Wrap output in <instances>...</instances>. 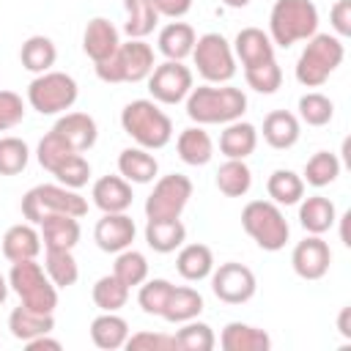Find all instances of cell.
Instances as JSON below:
<instances>
[{
  "instance_id": "cell-6",
  "label": "cell",
  "mask_w": 351,
  "mask_h": 351,
  "mask_svg": "<svg viewBox=\"0 0 351 351\" xmlns=\"http://www.w3.org/2000/svg\"><path fill=\"white\" fill-rule=\"evenodd\" d=\"M49 214H71L82 219L88 214V200L63 184H38L22 195V217L30 225H38Z\"/></svg>"
},
{
  "instance_id": "cell-52",
  "label": "cell",
  "mask_w": 351,
  "mask_h": 351,
  "mask_svg": "<svg viewBox=\"0 0 351 351\" xmlns=\"http://www.w3.org/2000/svg\"><path fill=\"white\" fill-rule=\"evenodd\" d=\"M159 16H167V19H181L192 11V0H154Z\"/></svg>"
},
{
  "instance_id": "cell-15",
  "label": "cell",
  "mask_w": 351,
  "mask_h": 351,
  "mask_svg": "<svg viewBox=\"0 0 351 351\" xmlns=\"http://www.w3.org/2000/svg\"><path fill=\"white\" fill-rule=\"evenodd\" d=\"M137 236V225L134 219L126 214V211H118V214H104L96 228H93V241L101 252H121L126 247H132Z\"/></svg>"
},
{
  "instance_id": "cell-42",
  "label": "cell",
  "mask_w": 351,
  "mask_h": 351,
  "mask_svg": "<svg viewBox=\"0 0 351 351\" xmlns=\"http://www.w3.org/2000/svg\"><path fill=\"white\" fill-rule=\"evenodd\" d=\"M176 348L178 351H211L217 346V337H214V329L197 318L192 321H184L181 329H176Z\"/></svg>"
},
{
  "instance_id": "cell-11",
  "label": "cell",
  "mask_w": 351,
  "mask_h": 351,
  "mask_svg": "<svg viewBox=\"0 0 351 351\" xmlns=\"http://www.w3.org/2000/svg\"><path fill=\"white\" fill-rule=\"evenodd\" d=\"M192 197V181L181 173H170L156 178L151 195L145 197L148 219H178Z\"/></svg>"
},
{
  "instance_id": "cell-45",
  "label": "cell",
  "mask_w": 351,
  "mask_h": 351,
  "mask_svg": "<svg viewBox=\"0 0 351 351\" xmlns=\"http://www.w3.org/2000/svg\"><path fill=\"white\" fill-rule=\"evenodd\" d=\"M71 154H77L58 132H47L41 140H38V148H36V159H38V165L44 167V170H49V173H55V167L60 165V162H66Z\"/></svg>"
},
{
  "instance_id": "cell-21",
  "label": "cell",
  "mask_w": 351,
  "mask_h": 351,
  "mask_svg": "<svg viewBox=\"0 0 351 351\" xmlns=\"http://www.w3.org/2000/svg\"><path fill=\"white\" fill-rule=\"evenodd\" d=\"M0 247H3L5 261H11V263L30 261V258H36L41 252V233L30 222H19V225H11L3 233Z\"/></svg>"
},
{
  "instance_id": "cell-33",
  "label": "cell",
  "mask_w": 351,
  "mask_h": 351,
  "mask_svg": "<svg viewBox=\"0 0 351 351\" xmlns=\"http://www.w3.org/2000/svg\"><path fill=\"white\" fill-rule=\"evenodd\" d=\"M203 313V296L189 288V285H173L170 296H167V304L162 310V318L170 321V324H184V321H192Z\"/></svg>"
},
{
  "instance_id": "cell-13",
  "label": "cell",
  "mask_w": 351,
  "mask_h": 351,
  "mask_svg": "<svg viewBox=\"0 0 351 351\" xmlns=\"http://www.w3.org/2000/svg\"><path fill=\"white\" fill-rule=\"evenodd\" d=\"M208 277H211L214 296L225 304H244L258 291V280H255L252 269L244 263H236V261L219 263Z\"/></svg>"
},
{
  "instance_id": "cell-4",
  "label": "cell",
  "mask_w": 351,
  "mask_h": 351,
  "mask_svg": "<svg viewBox=\"0 0 351 351\" xmlns=\"http://www.w3.org/2000/svg\"><path fill=\"white\" fill-rule=\"evenodd\" d=\"M346 58V47L343 38L329 36V33H315L307 38L299 60H296V80L304 88H321L335 69L343 63Z\"/></svg>"
},
{
  "instance_id": "cell-27",
  "label": "cell",
  "mask_w": 351,
  "mask_h": 351,
  "mask_svg": "<svg viewBox=\"0 0 351 351\" xmlns=\"http://www.w3.org/2000/svg\"><path fill=\"white\" fill-rule=\"evenodd\" d=\"M118 173L129 181V184H151L159 173V162L148 148H123L118 154Z\"/></svg>"
},
{
  "instance_id": "cell-1",
  "label": "cell",
  "mask_w": 351,
  "mask_h": 351,
  "mask_svg": "<svg viewBox=\"0 0 351 351\" xmlns=\"http://www.w3.org/2000/svg\"><path fill=\"white\" fill-rule=\"evenodd\" d=\"M186 101V115L197 123V126H208V123H230L239 121L247 112V96L241 88H233L228 82L222 85H200L192 88Z\"/></svg>"
},
{
  "instance_id": "cell-46",
  "label": "cell",
  "mask_w": 351,
  "mask_h": 351,
  "mask_svg": "<svg viewBox=\"0 0 351 351\" xmlns=\"http://www.w3.org/2000/svg\"><path fill=\"white\" fill-rule=\"evenodd\" d=\"M30 162V148L19 137H0V176H19Z\"/></svg>"
},
{
  "instance_id": "cell-24",
  "label": "cell",
  "mask_w": 351,
  "mask_h": 351,
  "mask_svg": "<svg viewBox=\"0 0 351 351\" xmlns=\"http://www.w3.org/2000/svg\"><path fill=\"white\" fill-rule=\"evenodd\" d=\"M219 346L225 351H269L271 348V337L261 326L230 321V324H225V329L219 335Z\"/></svg>"
},
{
  "instance_id": "cell-55",
  "label": "cell",
  "mask_w": 351,
  "mask_h": 351,
  "mask_svg": "<svg viewBox=\"0 0 351 351\" xmlns=\"http://www.w3.org/2000/svg\"><path fill=\"white\" fill-rule=\"evenodd\" d=\"M337 219H340V241H343L346 247H351V239H348V219H351V211L340 214Z\"/></svg>"
},
{
  "instance_id": "cell-28",
  "label": "cell",
  "mask_w": 351,
  "mask_h": 351,
  "mask_svg": "<svg viewBox=\"0 0 351 351\" xmlns=\"http://www.w3.org/2000/svg\"><path fill=\"white\" fill-rule=\"evenodd\" d=\"M176 271L189 280V282H200L214 271V252L206 244H181L178 255H176Z\"/></svg>"
},
{
  "instance_id": "cell-44",
  "label": "cell",
  "mask_w": 351,
  "mask_h": 351,
  "mask_svg": "<svg viewBox=\"0 0 351 351\" xmlns=\"http://www.w3.org/2000/svg\"><path fill=\"white\" fill-rule=\"evenodd\" d=\"M173 291V282L165 280V277H154V280H145L140 282V291H137V304L145 315H159L162 318V310L167 304V296Z\"/></svg>"
},
{
  "instance_id": "cell-22",
  "label": "cell",
  "mask_w": 351,
  "mask_h": 351,
  "mask_svg": "<svg viewBox=\"0 0 351 351\" xmlns=\"http://www.w3.org/2000/svg\"><path fill=\"white\" fill-rule=\"evenodd\" d=\"M197 41V33L189 22H167L156 36V49L165 55V60H184L192 55V47Z\"/></svg>"
},
{
  "instance_id": "cell-7",
  "label": "cell",
  "mask_w": 351,
  "mask_h": 351,
  "mask_svg": "<svg viewBox=\"0 0 351 351\" xmlns=\"http://www.w3.org/2000/svg\"><path fill=\"white\" fill-rule=\"evenodd\" d=\"M241 228L266 252H277L291 239V225L282 208L271 200H250L241 208Z\"/></svg>"
},
{
  "instance_id": "cell-29",
  "label": "cell",
  "mask_w": 351,
  "mask_h": 351,
  "mask_svg": "<svg viewBox=\"0 0 351 351\" xmlns=\"http://www.w3.org/2000/svg\"><path fill=\"white\" fill-rule=\"evenodd\" d=\"M186 241V228L178 219H148L145 222V244L159 252V255H167V252H176L181 244Z\"/></svg>"
},
{
  "instance_id": "cell-19",
  "label": "cell",
  "mask_w": 351,
  "mask_h": 351,
  "mask_svg": "<svg viewBox=\"0 0 351 351\" xmlns=\"http://www.w3.org/2000/svg\"><path fill=\"white\" fill-rule=\"evenodd\" d=\"M90 197L101 214H118L132 206V184L123 176H101L93 184Z\"/></svg>"
},
{
  "instance_id": "cell-48",
  "label": "cell",
  "mask_w": 351,
  "mask_h": 351,
  "mask_svg": "<svg viewBox=\"0 0 351 351\" xmlns=\"http://www.w3.org/2000/svg\"><path fill=\"white\" fill-rule=\"evenodd\" d=\"M52 176L58 178V184H63L69 189H82L88 184V178H90V165H88V159L82 154H71L66 162H60L55 167Z\"/></svg>"
},
{
  "instance_id": "cell-53",
  "label": "cell",
  "mask_w": 351,
  "mask_h": 351,
  "mask_svg": "<svg viewBox=\"0 0 351 351\" xmlns=\"http://www.w3.org/2000/svg\"><path fill=\"white\" fill-rule=\"evenodd\" d=\"M25 348H27V351H41V348L60 351V340H55V337H49V335H38V337L27 340V343H25Z\"/></svg>"
},
{
  "instance_id": "cell-9",
  "label": "cell",
  "mask_w": 351,
  "mask_h": 351,
  "mask_svg": "<svg viewBox=\"0 0 351 351\" xmlns=\"http://www.w3.org/2000/svg\"><path fill=\"white\" fill-rule=\"evenodd\" d=\"M77 96H80L77 80L66 71L49 69L44 74H36L33 82L27 85V104L38 115H60L74 107Z\"/></svg>"
},
{
  "instance_id": "cell-23",
  "label": "cell",
  "mask_w": 351,
  "mask_h": 351,
  "mask_svg": "<svg viewBox=\"0 0 351 351\" xmlns=\"http://www.w3.org/2000/svg\"><path fill=\"white\" fill-rule=\"evenodd\" d=\"M299 134H302V121L288 110H271L263 118V140L277 151L293 148L299 143Z\"/></svg>"
},
{
  "instance_id": "cell-8",
  "label": "cell",
  "mask_w": 351,
  "mask_h": 351,
  "mask_svg": "<svg viewBox=\"0 0 351 351\" xmlns=\"http://www.w3.org/2000/svg\"><path fill=\"white\" fill-rule=\"evenodd\" d=\"M8 285H11V291L19 296V304H25L27 310H36V313H55V307H58V288H55L52 280L47 277L44 266L36 263V258L11 263Z\"/></svg>"
},
{
  "instance_id": "cell-37",
  "label": "cell",
  "mask_w": 351,
  "mask_h": 351,
  "mask_svg": "<svg viewBox=\"0 0 351 351\" xmlns=\"http://www.w3.org/2000/svg\"><path fill=\"white\" fill-rule=\"evenodd\" d=\"M266 192H269L271 203H277V206H296L304 197V181H302L299 173L280 167V170H274L269 176Z\"/></svg>"
},
{
  "instance_id": "cell-16",
  "label": "cell",
  "mask_w": 351,
  "mask_h": 351,
  "mask_svg": "<svg viewBox=\"0 0 351 351\" xmlns=\"http://www.w3.org/2000/svg\"><path fill=\"white\" fill-rule=\"evenodd\" d=\"M118 47H121V33H118V27H115L110 19L93 16V19L85 25L82 49H85V55H88L93 63L107 60L110 55H115Z\"/></svg>"
},
{
  "instance_id": "cell-26",
  "label": "cell",
  "mask_w": 351,
  "mask_h": 351,
  "mask_svg": "<svg viewBox=\"0 0 351 351\" xmlns=\"http://www.w3.org/2000/svg\"><path fill=\"white\" fill-rule=\"evenodd\" d=\"M258 148V129L250 121H230L219 134V151L225 159H247Z\"/></svg>"
},
{
  "instance_id": "cell-10",
  "label": "cell",
  "mask_w": 351,
  "mask_h": 351,
  "mask_svg": "<svg viewBox=\"0 0 351 351\" xmlns=\"http://www.w3.org/2000/svg\"><path fill=\"white\" fill-rule=\"evenodd\" d=\"M192 60H195L197 74L211 85L230 82L236 74V55H233L230 41L222 33L197 36V41L192 47Z\"/></svg>"
},
{
  "instance_id": "cell-17",
  "label": "cell",
  "mask_w": 351,
  "mask_h": 351,
  "mask_svg": "<svg viewBox=\"0 0 351 351\" xmlns=\"http://www.w3.org/2000/svg\"><path fill=\"white\" fill-rule=\"evenodd\" d=\"M230 47H233L236 60H241L244 69L274 60V44H271L269 33H263L261 27H241Z\"/></svg>"
},
{
  "instance_id": "cell-30",
  "label": "cell",
  "mask_w": 351,
  "mask_h": 351,
  "mask_svg": "<svg viewBox=\"0 0 351 351\" xmlns=\"http://www.w3.org/2000/svg\"><path fill=\"white\" fill-rule=\"evenodd\" d=\"M176 151H178V156H181L184 165L203 167L214 156V143H211V137H208V132L203 126H189V129H184L178 134Z\"/></svg>"
},
{
  "instance_id": "cell-3",
  "label": "cell",
  "mask_w": 351,
  "mask_h": 351,
  "mask_svg": "<svg viewBox=\"0 0 351 351\" xmlns=\"http://www.w3.org/2000/svg\"><path fill=\"white\" fill-rule=\"evenodd\" d=\"M318 33V8L313 0H274L269 14V38L274 47L288 49Z\"/></svg>"
},
{
  "instance_id": "cell-49",
  "label": "cell",
  "mask_w": 351,
  "mask_h": 351,
  "mask_svg": "<svg viewBox=\"0 0 351 351\" xmlns=\"http://www.w3.org/2000/svg\"><path fill=\"white\" fill-rule=\"evenodd\" d=\"M129 351H178L176 348V337L173 335H162V332H134L126 337V346Z\"/></svg>"
},
{
  "instance_id": "cell-40",
  "label": "cell",
  "mask_w": 351,
  "mask_h": 351,
  "mask_svg": "<svg viewBox=\"0 0 351 351\" xmlns=\"http://www.w3.org/2000/svg\"><path fill=\"white\" fill-rule=\"evenodd\" d=\"M93 304L101 310V313H118L126 302H129V288L115 277V274H104L93 282Z\"/></svg>"
},
{
  "instance_id": "cell-54",
  "label": "cell",
  "mask_w": 351,
  "mask_h": 351,
  "mask_svg": "<svg viewBox=\"0 0 351 351\" xmlns=\"http://www.w3.org/2000/svg\"><path fill=\"white\" fill-rule=\"evenodd\" d=\"M337 329L343 337H351V307H343L337 315Z\"/></svg>"
},
{
  "instance_id": "cell-12",
  "label": "cell",
  "mask_w": 351,
  "mask_h": 351,
  "mask_svg": "<svg viewBox=\"0 0 351 351\" xmlns=\"http://www.w3.org/2000/svg\"><path fill=\"white\" fill-rule=\"evenodd\" d=\"M195 88L192 69L184 60H165L148 74V93L156 104H178Z\"/></svg>"
},
{
  "instance_id": "cell-38",
  "label": "cell",
  "mask_w": 351,
  "mask_h": 351,
  "mask_svg": "<svg viewBox=\"0 0 351 351\" xmlns=\"http://www.w3.org/2000/svg\"><path fill=\"white\" fill-rule=\"evenodd\" d=\"M44 271L55 288H71L80 280V266L71 250H44Z\"/></svg>"
},
{
  "instance_id": "cell-50",
  "label": "cell",
  "mask_w": 351,
  "mask_h": 351,
  "mask_svg": "<svg viewBox=\"0 0 351 351\" xmlns=\"http://www.w3.org/2000/svg\"><path fill=\"white\" fill-rule=\"evenodd\" d=\"M25 118V101L14 90H0V132L14 129Z\"/></svg>"
},
{
  "instance_id": "cell-5",
  "label": "cell",
  "mask_w": 351,
  "mask_h": 351,
  "mask_svg": "<svg viewBox=\"0 0 351 351\" xmlns=\"http://www.w3.org/2000/svg\"><path fill=\"white\" fill-rule=\"evenodd\" d=\"M154 49L151 44H145L143 38H129L126 44L121 41V47L115 49V55H110L101 63H93L96 77L101 82L118 85V82H143L148 80V74L154 71Z\"/></svg>"
},
{
  "instance_id": "cell-39",
  "label": "cell",
  "mask_w": 351,
  "mask_h": 351,
  "mask_svg": "<svg viewBox=\"0 0 351 351\" xmlns=\"http://www.w3.org/2000/svg\"><path fill=\"white\" fill-rule=\"evenodd\" d=\"M112 274H115V277H118V280L132 291V288H137L140 282H145V280H148V258H145L143 252H137V250L126 247V250L115 252Z\"/></svg>"
},
{
  "instance_id": "cell-34",
  "label": "cell",
  "mask_w": 351,
  "mask_h": 351,
  "mask_svg": "<svg viewBox=\"0 0 351 351\" xmlns=\"http://www.w3.org/2000/svg\"><path fill=\"white\" fill-rule=\"evenodd\" d=\"M252 186V170L244 159H225L217 170V189L225 197H244Z\"/></svg>"
},
{
  "instance_id": "cell-41",
  "label": "cell",
  "mask_w": 351,
  "mask_h": 351,
  "mask_svg": "<svg viewBox=\"0 0 351 351\" xmlns=\"http://www.w3.org/2000/svg\"><path fill=\"white\" fill-rule=\"evenodd\" d=\"M337 176H340V159L332 151H315L304 165L302 181L315 186V189H321V186H329Z\"/></svg>"
},
{
  "instance_id": "cell-14",
  "label": "cell",
  "mask_w": 351,
  "mask_h": 351,
  "mask_svg": "<svg viewBox=\"0 0 351 351\" xmlns=\"http://www.w3.org/2000/svg\"><path fill=\"white\" fill-rule=\"evenodd\" d=\"M291 266L302 280H321L332 266V250L321 236L302 239L291 252Z\"/></svg>"
},
{
  "instance_id": "cell-47",
  "label": "cell",
  "mask_w": 351,
  "mask_h": 351,
  "mask_svg": "<svg viewBox=\"0 0 351 351\" xmlns=\"http://www.w3.org/2000/svg\"><path fill=\"white\" fill-rule=\"evenodd\" d=\"M244 80L252 90L258 93H274L280 85H282V69L277 60H266V63H258V66H250L244 69Z\"/></svg>"
},
{
  "instance_id": "cell-56",
  "label": "cell",
  "mask_w": 351,
  "mask_h": 351,
  "mask_svg": "<svg viewBox=\"0 0 351 351\" xmlns=\"http://www.w3.org/2000/svg\"><path fill=\"white\" fill-rule=\"evenodd\" d=\"M8 291H11V285H8V280H5L3 274H0V304H3L5 299H8Z\"/></svg>"
},
{
  "instance_id": "cell-20",
  "label": "cell",
  "mask_w": 351,
  "mask_h": 351,
  "mask_svg": "<svg viewBox=\"0 0 351 351\" xmlns=\"http://www.w3.org/2000/svg\"><path fill=\"white\" fill-rule=\"evenodd\" d=\"M44 250H74L80 241V219L71 214H49L38 222Z\"/></svg>"
},
{
  "instance_id": "cell-18",
  "label": "cell",
  "mask_w": 351,
  "mask_h": 351,
  "mask_svg": "<svg viewBox=\"0 0 351 351\" xmlns=\"http://www.w3.org/2000/svg\"><path fill=\"white\" fill-rule=\"evenodd\" d=\"M52 132H58L77 154L93 148L96 145V137H99L96 121L88 112H60V118L55 121Z\"/></svg>"
},
{
  "instance_id": "cell-57",
  "label": "cell",
  "mask_w": 351,
  "mask_h": 351,
  "mask_svg": "<svg viewBox=\"0 0 351 351\" xmlns=\"http://www.w3.org/2000/svg\"><path fill=\"white\" fill-rule=\"evenodd\" d=\"M228 8H247L250 5V0H222Z\"/></svg>"
},
{
  "instance_id": "cell-43",
  "label": "cell",
  "mask_w": 351,
  "mask_h": 351,
  "mask_svg": "<svg viewBox=\"0 0 351 351\" xmlns=\"http://www.w3.org/2000/svg\"><path fill=\"white\" fill-rule=\"evenodd\" d=\"M335 115V104L329 96L318 93V90H307L304 96H299V121L307 126H326Z\"/></svg>"
},
{
  "instance_id": "cell-35",
  "label": "cell",
  "mask_w": 351,
  "mask_h": 351,
  "mask_svg": "<svg viewBox=\"0 0 351 351\" xmlns=\"http://www.w3.org/2000/svg\"><path fill=\"white\" fill-rule=\"evenodd\" d=\"M19 60H22V66H25L27 71L44 74V71H49V69L55 66V60H58V47L52 44L49 36H30V38H25V44H22V49H19Z\"/></svg>"
},
{
  "instance_id": "cell-2",
  "label": "cell",
  "mask_w": 351,
  "mask_h": 351,
  "mask_svg": "<svg viewBox=\"0 0 351 351\" xmlns=\"http://www.w3.org/2000/svg\"><path fill=\"white\" fill-rule=\"evenodd\" d=\"M123 132L148 151H159L173 140V121L154 99H134L121 110Z\"/></svg>"
},
{
  "instance_id": "cell-36",
  "label": "cell",
  "mask_w": 351,
  "mask_h": 351,
  "mask_svg": "<svg viewBox=\"0 0 351 351\" xmlns=\"http://www.w3.org/2000/svg\"><path fill=\"white\" fill-rule=\"evenodd\" d=\"M123 11H126L123 33L129 38H145L148 33H154L159 22V11L154 0H123Z\"/></svg>"
},
{
  "instance_id": "cell-25",
  "label": "cell",
  "mask_w": 351,
  "mask_h": 351,
  "mask_svg": "<svg viewBox=\"0 0 351 351\" xmlns=\"http://www.w3.org/2000/svg\"><path fill=\"white\" fill-rule=\"evenodd\" d=\"M337 222V208L329 197L324 195H310L299 200V225L313 233V236H324L332 225Z\"/></svg>"
},
{
  "instance_id": "cell-32",
  "label": "cell",
  "mask_w": 351,
  "mask_h": 351,
  "mask_svg": "<svg viewBox=\"0 0 351 351\" xmlns=\"http://www.w3.org/2000/svg\"><path fill=\"white\" fill-rule=\"evenodd\" d=\"M129 337V324L118 313H101L90 321V340L101 351H115L123 348Z\"/></svg>"
},
{
  "instance_id": "cell-51",
  "label": "cell",
  "mask_w": 351,
  "mask_h": 351,
  "mask_svg": "<svg viewBox=\"0 0 351 351\" xmlns=\"http://www.w3.org/2000/svg\"><path fill=\"white\" fill-rule=\"evenodd\" d=\"M332 19V30L337 38H348L351 36V0H337L329 11Z\"/></svg>"
},
{
  "instance_id": "cell-31",
  "label": "cell",
  "mask_w": 351,
  "mask_h": 351,
  "mask_svg": "<svg viewBox=\"0 0 351 351\" xmlns=\"http://www.w3.org/2000/svg\"><path fill=\"white\" fill-rule=\"evenodd\" d=\"M8 329L16 340L27 343L38 335H49L55 329V315L52 313H36V310H27L25 304H19L8 315Z\"/></svg>"
}]
</instances>
